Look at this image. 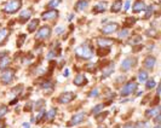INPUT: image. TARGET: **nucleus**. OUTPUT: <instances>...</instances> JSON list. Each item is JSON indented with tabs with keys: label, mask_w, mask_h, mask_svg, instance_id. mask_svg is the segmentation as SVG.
Listing matches in <instances>:
<instances>
[{
	"label": "nucleus",
	"mask_w": 161,
	"mask_h": 128,
	"mask_svg": "<svg viewBox=\"0 0 161 128\" xmlns=\"http://www.w3.org/2000/svg\"><path fill=\"white\" fill-rule=\"evenodd\" d=\"M45 115H46V111H45V110H41L40 112H39V114L37 115V117H35V121H40L41 118L44 117Z\"/></svg>",
	"instance_id": "nucleus-33"
},
{
	"label": "nucleus",
	"mask_w": 161,
	"mask_h": 128,
	"mask_svg": "<svg viewBox=\"0 0 161 128\" xmlns=\"http://www.w3.org/2000/svg\"><path fill=\"white\" fill-rule=\"evenodd\" d=\"M89 2L87 0H79L76 4H75V10L76 11H84L86 7H87Z\"/></svg>",
	"instance_id": "nucleus-16"
},
{
	"label": "nucleus",
	"mask_w": 161,
	"mask_h": 128,
	"mask_svg": "<svg viewBox=\"0 0 161 128\" xmlns=\"http://www.w3.org/2000/svg\"><path fill=\"white\" fill-rule=\"evenodd\" d=\"M7 111H9V110H7V108H6V107L1 105V107H0V118L4 117V116L7 114Z\"/></svg>",
	"instance_id": "nucleus-31"
},
{
	"label": "nucleus",
	"mask_w": 161,
	"mask_h": 128,
	"mask_svg": "<svg viewBox=\"0 0 161 128\" xmlns=\"http://www.w3.org/2000/svg\"><path fill=\"white\" fill-rule=\"evenodd\" d=\"M57 16H58V11L57 10H49V11H46V12H44V13H42V20L44 21L55 20Z\"/></svg>",
	"instance_id": "nucleus-11"
},
{
	"label": "nucleus",
	"mask_w": 161,
	"mask_h": 128,
	"mask_svg": "<svg viewBox=\"0 0 161 128\" xmlns=\"http://www.w3.org/2000/svg\"><path fill=\"white\" fill-rule=\"evenodd\" d=\"M154 117H155V123H156V125H158V123H160V118H161L160 114H158V115H156V116H154Z\"/></svg>",
	"instance_id": "nucleus-41"
},
{
	"label": "nucleus",
	"mask_w": 161,
	"mask_h": 128,
	"mask_svg": "<svg viewBox=\"0 0 161 128\" xmlns=\"http://www.w3.org/2000/svg\"><path fill=\"white\" fill-rule=\"evenodd\" d=\"M86 118V114L85 112H78L75 114L71 120V126H76V125H80L81 122H84V120Z\"/></svg>",
	"instance_id": "nucleus-6"
},
{
	"label": "nucleus",
	"mask_w": 161,
	"mask_h": 128,
	"mask_svg": "<svg viewBox=\"0 0 161 128\" xmlns=\"http://www.w3.org/2000/svg\"><path fill=\"white\" fill-rule=\"evenodd\" d=\"M74 83L76 86H82V85H86V78L84 74H78L74 79Z\"/></svg>",
	"instance_id": "nucleus-15"
},
{
	"label": "nucleus",
	"mask_w": 161,
	"mask_h": 128,
	"mask_svg": "<svg viewBox=\"0 0 161 128\" xmlns=\"http://www.w3.org/2000/svg\"><path fill=\"white\" fill-rule=\"evenodd\" d=\"M154 128H161V126H160V125H159V123H158V125H156V126H155V127H154Z\"/></svg>",
	"instance_id": "nucleus-49"
},
{
	"label": "nucleus",
	"mask_w": 161,
	"mask_h": 128,
	"mask_svg": "<svg viewBox=\"0 0 161 128\" xmlns=\"http://www.w3.org/2000/svg\"><path fill=\"white\" fill-rule=\"evenodd\" d=\"M138 80H139L141 82L147 81V80H148V73L144 71V70H141V71L138 73Z\"/></svg>",
	"instance_id": "nucleus-25"
},
{
	"label": "nucleus",
	"mask_w": 161,
	"mask_h": 128,
	"mask_svg": "<svg viewBox=\"0 0 161 128\" xmlns=\"http://www.w3.org/2000/svg\"><path fill=\"white\" fill-rule=\"evenodd\" d=\"M145 9V4L141 1V0H138V1H136L134 4H133V7H132V11L134 12V13H137V12H141Z\"/></svg>",
	"instance_id": "nucleus-14"
},
{
	"label": "nucleus",
	"mask_w": 161,
	"mask_h": 128,
	"mask_svg": "<svg viewBox=\"0 0 161 128\" xmlns=\"http://www.w3.org/2000/svg\"><path fill=\"white\" fill-rule=\"evenodd\" d=\"M134 22H136V20H134V18H129V20L126 21V26H129V27H130V26H132Z\"/></svg>",
	"instance_id": "nucleus-38"
},
{
	"label": "nucleus",
	"mask_w": 161,
	"mask_h": 128,
	"mask_svg": "<svg viewBox=\"0 0 161 128\" xmlns=\"http://www.w3.org/2000/svg\"><path fill=\"white\" fill-rule=\"evenodd\" d=\"M133 63H134V59L131 58V57L125 58L122 60V63H121V70H122V71H129V70L132 68Z\"/></svg>",
	"instance_id": "nucleus-9"
},
{
	"label": "nucleus",
	"mask_w": 161,
	"mask_h": 128,
	"mask_svg": "<svg viewBox=\"0 0 161 128\" xmlns=\"http://www.w3.org/2000/svg\"><path fill=\"white\" fill-rule=\"evenodd\" d=\"M155 63H156V59H155V57H153V56H148L147 58L144 59V62H143L144 67H145L147 69H149V70L154 69Z\"/></svg>",
	"instance_id": "nucleus-12"
},
{
	"label": "nucleus",
	"mask_w": 161,
	"mask_h": 128,
	"mask_svg": "<svg viewBox=\"0 0 161 128\" xmlns=\"http://www.w3.org/2000/svg\"><path fill=\"white\" fill-rule=\"evenodd\" d=\"M63 30H64V28H63V27H58V28L56 29V33H57V34H61Z\"/></svg>",
	"instance_id": "nucleus-43"
},
{
	"label": "nucleus",
	"mask_w": 161,
	"mask_h": 128,
	"mask_svg": "<svg viewBox=\"0 0 161 128\" xmlns=\"http://www.w3.org/2000/svg\"><path fill=\"white\" fill-rule=\"evenodd\" d=\"M21 128H30V125L28 123V122H24V123L21 126Z\"/></svg>",
	"instance_id": "nucleus-42"
},
{
	"label": "nucleus",
	"mask_w": 161,
	"mask_h": 128,
	"mask_svg": "<svg viewBox=\"0 0 161 128\" xmlns=\"http://www.w3.org/2000/svg\"><path fill=\"white\" fill-rule=\"evenodd\" d=\"M24 40H26V35H24V34H22V36H21V39L18 40V46H22V44H23V41H24Z\"/></svg>",
	"instance_id": "nucleus-39"
},
{
	"label": "nucleus",
	"mask_w": 161,
	"mask_h": 128,
	"mask_svg": "<svg viewBox=\"0 0 161 128\" xmlns=\"http://www.w3.org/2000/svg\"><path fill=\"white\" fill-rule=\"evenodd\" d=\"M137 87H138V83H137V82H134V81L127 82V83L122 87V89H121V92H120L121 97H127V96H130L131 93H133V92L137 89Z\"/></svg>",
	"instance_id": "nucleus-3"
},
{
	"label": "nucleus",
	"mask_w": 161,
	"mask_h": 128,
	"mask_svg": "<svg viewBox=\"0 0 161 128\" xmlns=\"http://www.w3.org/2000/svg\"><path fill=\"white\" fill-rule=\"evenodd\" d=\"M4 127H5V123L2 121H0V128H4Z\"/></svg>",
	"instance_id": "nucleus-48"
},
{
	"label": "nucleus",
	"mask_w": 161,
	"mask_h": 128,
	"mask_svg": "<svg viewBox=\"0 0 161 128\" xmlns=\"http://www.w3.org/2000/svg\"><path fill=\"white\" fill-rule=\"evenodd\" d=\"M151 13H153V6L150 5V6L147 7V12H145V16H144V17H145V18H149Z\"/></svg>",
	"instance_id": "nucleus-35"
},
{
	"label": "nucleus",
	"mask_w": 161,
	"mask_h": 128,
	"mask_svg": "<svg viewBox=\"0 0 161 128\" xmlns=\"http://www.w3.org/2000/svg\"><path fill=\"white\" fill-rule=\"evenodd\" d=\"M121 7H122V1L121 0H116L113 5H111V12H119L121 10Z\"/></svg>",
	"instance_id": "nucleus-19"
},
{
	"label": "nucleus",
	"mask_w": 161,
	"mask_h": 128,
	"mask_svg": "<svg viewBox=\"0 0 161 128\" xmlns=\"http://www.w3.org/2000/svg\"><path fill=\"white\" fill-rule=\"evenodd\" d=\"M63 75H64V76L67 78V76L69 75V70H68V69H66V70H64V74H63Z\"/></svg>",
	"instance_id": "nucleus-46"
},
{
	"label": "nucleus",
	"mask_w": 161,
	"mask_h": 128,
	"mask_svg": "<svg viewBox=\"0 0 161 128\" xmlns=\"http://www.w3.org/2000/svg\"><path fill=\"white\" fill-rule=\"evenodd\" d=\"M30 108H32V103H28L27 107H24V110H30Z\"/></svg>",
	"instance_id": "nucleus-45"
},
{
	"label": "nucleus",
	"mask_w": 161,
	"mask_h": 128,
	"mask_svg": "<svg viewBox=\"0 0 161 128\" xmlns=\"http://www.w3.org/2000/svg\"><path fill=\"white\" fill-rule=\"evenodd\" d=\"M38 26H39V20H33L29 23V26H28V30L29 31H34L38 28Z\"/></svg>",
	"instance_id": "nucleus-24"
},
{
	"label": "nucleus",
	"mask_w": 161,
	"mask_h": 128,
	"mask_svg": "<svg viewBox=\"0 0 161 128\" xmlns=\"http://www.w3.org/2000/svg\"><path fill=\"white\" fill-rule=\"evenodd\" d=\"M103 108H104V104H98V105H96L95 108L92 109V112H93L95 115H98V114H101Z\"/></svg>",
	"instance_id": "nucleus-26"
},
{
	"label": "nucleus",
	"mask_w": 161,
	"mask_h": 128,
	"mask_svg": "<svg viewBox=\"0 0 161 128\" xmlns=\"http://www.w3.org/2000/svg\"><path fill=\"white\" fill-rule=\"evenodd\" d=\"M22 6V2L21 0H10L5 4V7H4V11L6 13H15L16 11H18Z\"/></svg>",
	"instance_id": "nucleus-2"
},
{
	"label": "nucleus",
	"mask_w": 161,
	"mask_h": 128,
	"mask_svg": "<svg viewBox=\"0 0 161 128\" xmlns=\"http://www.w3.org/2000/svg\"><path fill=\"white\" fill-rule=\"evenodd\" d=\"M119 28V24L118 23H108V24H105L103 28H102V31L104 33V34H111V33H114L115 30H118Z\"/></svg>",
	"instance_id": "nucleus-8"
},
{
	"label": "nucleus",
	"mask_w": 161,
	"mask_h": 128,
	"mask_svg": "<svg viewBox=\"0 0 161 128\" xmlns=\"http://www.w3.org/2000/svg\"><path fill=\"white\" fill-rule=\"evenodd\" d=\"M41 87L44 89H50L53 87V83H52L51 81H44V82L41 83Z\"/></svg>",
	"instance_id": "nucleus-27"
},
{
	"label": "nucleus",
	"mask_w": 161,
	"mask_h": 128,
	"mask_svg": "<svg viewBox=\"0 0 161 128\" xmlns=\"http://www.w3.org/2000/svg\"><path fill=\"white\" fill-rule=\"evenodd\" d=\"M158 114H160V107H156V108H154V109H149L145 115H147V117H154V116H156Z\"/></svg>",
	"instance_id": "nucleus-18"
},
{
	"label": "nucleus",
	"mask_w": 161,
	"mask_h": 128,
	"mask_svg": "<svg viewBox=\"0 0 161 128\" xmlns=\"http://www.w3.org/2000/svg\"><path fill=\"white\" fill-rule=\"evenodd\" d=\"M160 94V86L158 85V88H156V96H159Z\"/></svg>",
	"instance_id": "nucleus-47"
},
{
	"label": "nucleus",
	"mask_w": 161,
	"mask_h": 128,
	"mask_svg": "<svg viewBox=\"0 0 161 128\" xmlns=\"http://www.w3.org/2000/svg\"><path fill=\"white\" fill-rule=\"evenodd\" d=\"M56 111H57V110H56V109L55 108H52L50 110V111H49V112H47V114H46V117H47V120H52V118L55 117V116H56Z\"/></svg>",
	"instance_id": "nucleus-28"
},
{
	"label": "nucleus",
	"mask_w": 161,
	"mask_h": 128,
	"mask_svg": "<svg viewBox=\"0 0 161 128\" xmlns=\"http://www.w3.org/2000/svg\"><path fill=\"white\" fill-rule=\"evenodd\" d=\"M13 78H15V70L5 69L2 71V74H1V82H2L4 85H6V83L11 82V81L13 80Z\"/></svg>",
	"instance_id": "nucleus-4"
},
{
	"label": "nucleus",
	"mask_w": 161,
	"mask_h": 128,
	"mask_svg": "<svg viewBox=\"0 0 161 128\" xmlns=\"http://www.w3.org/2000/svg\"><path fill=\"white\" fill-rule=\"evenodd\" d=\"M44 105H45V102H44V100H38L37 104L34 105V109H35V110H39V109L42 108Z\"/></svg>",
	"instance_id": "nucleus-32"
},
{
	"label": "nucleus",
	"mask_w": 161,
	"mask_h": 128,
	"mask_svg": "<svg viewBox=\"0 0 161 128\" xmlns=\"http://www.w3.org/2000/svg\"><path fill=\"white\" fill-rule=\"evenodd\" d=\"M155 85H156V82H155V80L151 79V80H148L147 81V85H145V87H147V89H151L155 87Z\"/></svg>",
	"instance_id": "nucleus-29"
},
{
	"label": "nucleus",
	"mask_w": 161,
	"mask_h": 128,
	"mask_svg": "<svg viewBox=\"0 0 161 128\" xmlns=\"http://www.w3.org/2000/svg\"><path fill=\"white\" fill-rule=\"evenodd\" d=\"M113 70H114V63H110L108 67H105V68L103 69V75H102V78H103V79L108 78L111 73H113Z\"/></svg>",
	"instance_id": "nucleus-17"
},
{
	"label": "nucleus",
	"mask_w": 161,
	"mask_h": 128,
	"mask_svg": "<svg viewBox=\"0 0 161 128\" xmlns=\"http://www.w3.org/2000/svg\"><path fill=\"white\" fill-rule=\"evenodd\" d=\"M75 53H76V56L79 58L82 59H90L93 56V51L89 45H82L80 47H78L75 50Z\"/></svg>",
	"instance_id": "nucleus-1"
},
{
	"label": "nucleus",
	"mask_w": 161,
	"mask_h": 128,
	"mask_svg": "<svg viewBox=\"0 0 161 128\" xmlns=\"http://www.w3.org/2000/svg\"><path fill=\"white\" fill-rule=\"evenodd\" d=\"M134 128H147V122H137Z\"/></svg>",
	"instance_id": "nucleus-37"
},
{
	"label": "nucleus",
	"mask_w": 161,
	"mask_h": 128,
	"mask_svg": "<svg viewBox=\"0 0 161 128\" xmlns=\"http://www.w3.org/2000/svg\"><path fill=\"white\" fill-rule=\"evenodd\" d=\"M129 35H130V30L127 29V28H124L121 31H119L118 38L120 40H124V39H126V38H129Z\"/></svg>",
	"instance_id": "nucleus-22"
},
{
	"label": "nucleus",
	"mask_w": 161,
	"mask_h": 128,
	"mask_svg": "<svg viewBox=\"0 0 161 128\" xmlns=\"http://www.w3.org/2000/svg\"><path fill=\"white\" fill-rule=\"evenodd\" d=\"M57 55H56V51H53V50H51L50 52L47 53V56H46V58L47 59H52V58H55Z\"/></svg>",
	"instance_id": "nucleus-36"
},
{
	"label": "nucleus",
	"mask_w": 161,
	"mask_h": 128,
	"mask_svg": "<svg viewBox=\"0 0 161 128\" xmlns=\"http://www.w3.org/2000/svg\"><path fill=\"white\" fill-rule=\"evenodd\" d=\"M98 128H107V127H104V126H100Z\"/></svg>",
	"instance_id": "nucleus-50"
},
{
	"label": "nucleus",
	"mask_w": 161,
	"mask_h": 128,
	"mask_svg": "<svg viewBox=\"0 0 161 128\" xmlns=\"http://www.w3.org/2000/svg\"><path fill=\"white\" fill-rule=\"evenodd\" d=\"M9 34H10L9 29H0V45L4 44V41L7 39Z\"/></svg>",
	"instance_id": "nucleus-20"
},
{
	"label": "nucleus",
	"mask_w": 161,
	"mask_h": 128,
	"mask_svg": "<svg viewBox=\"0 0 161 128\" xmlns=\"http://www.w3.org/2000/svg\"><path fill=\"white\" fill-rule=\"evenodd\" d=\"M97 44L100 45V47L105 49V47H110L114 45V40L107 39V38H100V39H97Z\"/></svg>",
	"instance_id": "nucleus-10"
},
{
	"label": "nucleus",
	"mask_w": 161,
	"mask_h": 128,
	"mask_svg": "<svg viewBox=\"0 0 161 128\" xmlns=\"http://www.w3.org/2000/svg\"><path fill=\"white\" fill-rule=\"evenodd\" d=\"M10 58L9 57H2V58L0 59V69H6V67L10 64Z\"/></svg>",
	"instance_id": "nucleus-21"
},
{
	"label": "nucleus",
	"mask_w": 161,
	"mask_h": 128,
	"mask_svg": "<svg viewBox=\"0 0 161 128\" xmlns=\"http://www.w3.org/2000/svg\"><path fill=\"white\" fill-rule=\"evenodd\" d=\"M124 128H134V125H132V123H126Z\"/></svg>",
	"instance_id": "nucleus-44"
},
{
	"label": "nucleus",
	"mask_w": 161,
	"mask_h": 128,
	"mask_svg": "<svg viewBox=\"0 0 161 128\" xmlns=\"http://www.w3.org/2000/svg\"><path fill=\"white\" fill-rule=\"evenodd\" d=\"M105 6H107V4H105V2H100L98 5H96V6H95L93 11H95V12H104L105 9H107Z\"/></svg>",
	"instance_id": "nucleus-23"
},
{
	"label": "nucleus",
	"mask_w": 161,
	"mask_h": 128,
	"mask_svg": "<svg viewBox=\"0 0 161 128\" xmlns=\"http://www.w3.org/2000/svg\"><path fill=\"white\" fill-rule=\"evenodd\" d=\"M75 98V94L71 93V92H66V93H62L58 98V103L61 104H67V103H71L73 99Z\"/></svg>",
	"instance_id": "nucleus-7"
},
{
	"label": "nucleus",
	"mask_w": 161,
	"mask_h": 128,
	"mask_svg": "<svg viewBox=\"0 0 161 128\" xmlns=\"http://www.w3.org/2000/svg\"><path fill=\"white\" fill-rule=\"evenodd\" d=\"M130 5H131V2H130V0H127L126 2H125V7H124V10L127 11L129 9H130Z\"/></svg>",
	"instance_id": "nucleus-40"
},
{
	"label": "nucleus",
	"mask_w": 161,
	"mask_h": 128,
	"mask_svg": "<svg viewBox=\"0 0 161 128\" xmlns=\"http://www.w3.org/2000/svg\"><path fill=\"white\" fill-rule=\"evenodd\" d=\"M60 2H61V0H51L50 2L47 4V6H49L50 9H55L56 6H58Z\"/></svg>",
	"instance_id": "nucleus-30"
},
{
	"label": "nucleus",
	"mask_w": 161,
	"mask_h": 128,
	"mask_svg": "<svg viewBox=\"0 0 161 128\" xmlns=\"http://www.w3.org/2000/svg\"><path fill=\"white\" fill-rule=\"evenodd\" d=\"M51 35V28L49 26H44L41 27L39 31L37 33V39L38 40H46L49 39Z\"/></svg>",
	"instance_id": "nucleus-5"
},
{
	"label": "nucleus",
	"mask_w": 161,
	"mask_h": 128,
	"mask_svg": "<svg viewBox=\"0 0 161 128\" xmlns=\"http://www.w3.org/2000/svg\"><path fill=\"white\" fill-rule=\"evenodd\" d=\"M98 92H100V91H98V88L92 89V91L90 92V94H89V96H90L91 98H93V97L96 98V97H98Z\"/></svg>",
	"instance_id": "nucleus-34"
},
{
	"label": "nucleus",
	"mask_w": 161,
	"mask_h": 128,
	"mask_svg": "<svg viewBox=\"0 0 161 128\" xmlns=\"http://www.w3.org/2000/svg\"><path fill=\"white\" fill-rule=\"evenodd\" d=\"M33 16V10L32 9H26L24 11H22L20 15V21L21 22H26L28 21Z\"/></svg>",
	"instance_id": "nucleus-13"
}]
</instances>
